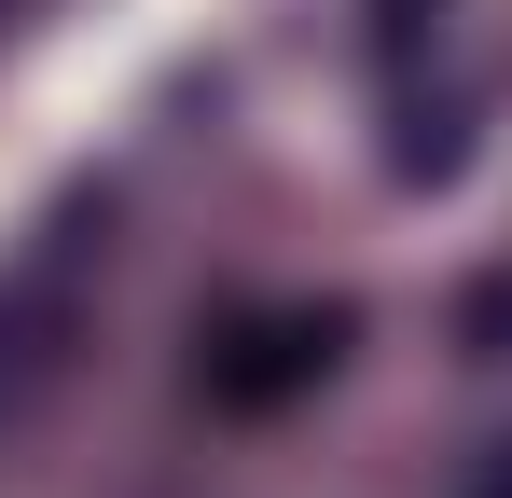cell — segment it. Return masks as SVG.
Returning a JSON list of instances; mask_svg holds the SVG:
<instances>
[{
    "label": "cell",
    "mask_w": 512,
    "mask_h": 498,
    "mask_svg": "<svg viewBox=\"0 0 512 498\" xmlns=\"http://www.w3.org/2000/svg\"><path fill=\"white\" fill-rule=\"evenodd\" d=\"M333 360H346V305H277V319H250L222 360H208V402L263 415V402H291V388H319Z\"/></svg>",
    "instance_id": "cell-1"
},
{
    "label": "cell",
    "mask_w": 512,
    "mask_h": 498,
    "mask_svg": "<svg viewBox=\"0 0 512 498\" xmlns=\"http://www.w3.org/2000/svg\"><path fill=\"white\" fill-rule=\"evenodd\" d=\"M443 498H512V429H499V443H471V457L443 471Z\"/></svg>",
    "instance_id": "cell-4"
},
{
    "label": "cell",
    "mask_w": 512,
    "mask_h": 498,
    "mask_svg": "<svg viewBox=\"0 0 512 498\" xmlns=\"http://www.w3.org/2000/svg\"><path fill=\"white\" fill-rule=\"evenodd\" d=\"M471 166V97L457 83H402L388 97V180H457Z\"/></svg>",
    "instance_id": "cell-2"
},
{
    "label": "cell",
    "mask_w": 512,
    "mask_h": 498,
    "mask_svg": "<svg viewBox=\"0 0 512 498\" xmlns=\"http://www.w3.org/2000/svg\"><path fill=\"white\" fill-rule=\"evenodd\" d=\"M457 332H471V360H512V277H485V291L457 305Z\"/></svg>",
    "instance_id": "cell-3"
}]
</instances>
